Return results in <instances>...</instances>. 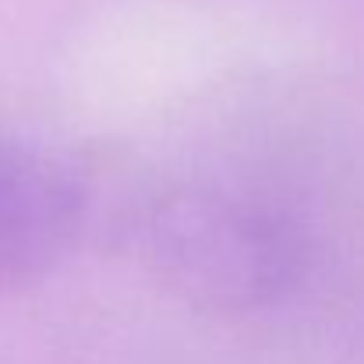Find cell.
<instances>
[{
    "label": "cell",
    "mask_w": 364,
    "mask_h": 364,
    "mask_svg": "<svg viewBox=\"0 0 364 364\" xmlns=\"http://www.w3.org/2000/svg\"><path fill=\"white\" fill-rule=\"evenodd\" d=\"M149 269L209 311H255L294 294L308 269V234L276 198L198 184L152 205L141 227Z\"/></svg>",
    "instance_id": "obj_1"
},
{
    "label": "cell",
    "mask_w": 364,
    "mask_h": 364,
    "mask_svg": "<svg viewBox=\"0 0 364 364\" xmlns=\"http://www.w3.org/2000/svg\"><path fill=\"white\" fill-rule=\"evenodd\" d=\"M85 173L50 141L0 131V297L50 276L82 230Z\"/></svg>",
    "instance_id": "obj_2"
}]
</instances>
